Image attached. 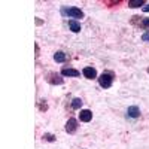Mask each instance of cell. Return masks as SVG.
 <instances>
[{
    "mask_svg": "<svg viewBox=\"0 0 149 149\" xmlns=\"http://www.w3.org/2000/svg\"><path fill=\"white\" fill-rule=\"evenodd\" d=\"M97 79H98V85L102 88H110L112 84H113V74L110 72H103L100 74V78H97Z\"/></svg>",
    "mask_w": 149,
    "mask_h": 149,
    "instance_id": "6da1fadb",
    "label": "cell"
},
{
    "mask_svg": "<svg viewBox=\"0 0 149 149\" xmlns=\"http://www.w3.org/2000/svg\"><path fill=\"white\" fill-rule=\"evenodd\" d=\"M61 14L69 17V18H74V19H78V18H84V12L79 9V8H63L61 9Z\"/></svg>",
    "mask_w": 149,
    "mask_h": 149,
    "instance_id": "7a4b0ae2",
    "label": "cell"
},
{
    "mask_svg": "<svg viewBox=\"0 0 149 149\" xmlns=\"http://www.w3.org/2000/svg\"><path fill=\"white\" fill-rule=\"evenodd\" d=\"M133 24L139 26L145 30H149V18H143V17H133Z\"/></svg>",
    "mask_w": 149,
    "mask_h": 149,
    "instance_id": "3957f363",
    "label": "cell"
},
{
    "mask_svg": "<svg viewBox=\"0 0 149 149\" xmlns=\"http://www.w3.org/2000/svg\"><path fill=\"white\" fill-rule=\"evenodd\" d=\"M46 81L51 84V85H61V84L64 82L63 78H61L60 74H57V73H49L48 78H46Z\"/></svg>",
    "mask_w": 149,
    "mask_h": 149,
    "instance_id": "277c9868",
    "label": "cell"
},
{
    "mask_svg": "<svg viewBox=\"0 0 149 149\" xmlns=\"http://www.w3.org/2000/svg\"><path fill=\"white\" fill-rule=\"evenodd\" d=\"M76 130H78V121L74 119V118H70V119L66 122V131H67L69 134H73Z\"/></svg>",
    "mask_w": 149,
    "mask_h": 149,
    "instance_id": "5b68a950",
    "label": "cell"
},
{
    "mask_svg": "<svg viewBox=\"0 0 149 149\" xmlns=\"http://www.w3.org/2000/svg\"><path fill=\"white\" fill-rule=\"evenodd\" d=\"M140 116V109L137 106H130L127 109V118H131V119H137Z\"/></svg>",
    "mask_w": 149,
    "mask_h": 149,
    "instance_id": "8992f818",
    "label": "cell"
},
{
    "mask_svg": "<svg viewBox=\"0 0 149 149\" xmlns=\"http://www.w3.org/2000/svg\"><path fill=\"white\" fill-rule=\"evenodd\" d=\"M82 74H84L86 79H95L97 78V70L94 67H84Z\"/></svg>",
    "mask_w": 149,
    "mask_h": 149,
    "instance_id": "52a82bcc",
    "label": "cell"
},
{
    "mask_svg": "<svg viewBox=\"0 0 149 149\" xmlns=\"http://www.w3.org/2000/svg\"><path fill=\"white\" fill-rule=\"evenodd\" d=\"M79 119H81L82 122H90V121L93 119V112H91L90 109H84V110H81Z\"/></svg>",
    "mask_w": 149,
    "mask_h": 149,
    "instance_id": "ba28073f",
    "label": "cell"
},
{
    "mask_svg": "<svg viewBox=\"0 0 149 149\" xmlns=\"http://www.w3.org/2000/svg\"><path fill=\"white\" fill-rule=\"evenodd\" d=\"M61 74H63V76H72V78H78L79 74H81V72H79V70H76V69L64 67L63 70H61Z\"/></svg>",
    "mask_w": 149,
    "mask_h": 149,
    "instance_id": "9c48e42d",
    "label": "cell"
},
{
    "mask_svg": "<svg viewBox=\"0 0 149 149\" xmlns=\"http://www.w3.org/2000/svg\"><path fill=\"white\" fill-rule=\"evenodd\" d=\"M69 27H70V30H72L73 33H79V31H81V24H79L76 19H70V21H69Z\"/></svg>",
    "mask_w": 149,
    "mask_h": 149,
    "instance_id": "30bf717a",
    "label": "cell"
},
{
    "mask_svg": "<svg viewBox=\"0 0 149 149\" xmlns=\"http://www.w3.org/2000/svg\"><path fill=\"white\" fill-rule=\"evenodd\" d=\"M54 60L57 63H63V61H66V54L63 51H58V52L54 54Z\"/></svg>",
    "mask_w": 149,
    "mask_h": 149,
    "instance_id": "8fae6325",
    "label": "cell"
},
{
    "mask_svg": "<svg viewBox=\"0 0 149 149\" xmlns=\"http://www.w3.org/2000/svg\"><path fill=\"white\" fill-rule=\"evenodd\" d=\"M143 5H145L143 0H130V2H128V6L130 8H140Z\"/></svg>",
    "mask_w": 149,
    "mask_h": 149,
    "instance_id": "7c38bea8",
    "label": "cell"
},
{
    "mask_svg": "<svg viewBox=\"0 0 149 149\" xmlns=\"http://www.w3.org/2000/svg\"><path fill=\"white\" fill-rule=\"evenodd\" d=\"M82 107V100H81V98H73V100H72V109H81Z\"/></svg>",
    "mask_w": 149,
    "mask_h": 149,
    "instance_id": "4fadbf2b",
    "label": "cell"
},
{
    "mask_svg": "<svg viewBox=\"0 0 149 149\" xmlns=\"http://www.w3.org/2000/svg\"><path fill=\"white\" fill-rule=\"evenodd\" d=\"M43 139L48 140V142H54V140H55V136H52V134H45Z\"/></svg>",
    "mask_w": 149,
    "mask_h": 149,
    "instance_id": "5bb4252c",
    "label": "cell"
},
{
    "mask_svg": "<svg viewBox=\"0 0 149 149\" xmlns=\"http://www.w3.org/2000/svg\"><path fill=\"white\" fill-rule=\"evenodd\" d=\"M142 40H143V42H149V30L142 34Z\"/></svg>",
    "mask_w": 149,
    "mask_h": 149,
    "instance_id": "9a60e30c",
    "label": "cell"
},
{
    "mask_svg": "<svg viewBox=\"0 0 149 149\" xmlns=\"http://www.w3.org/2000/svg\"><path fill=\"white\" fill-rule=\"evenodd\" d=\"M40 109H42V110H46V109H48L46 103H42V104H40Z\"/></svg>",
    "mask_w": 149,
    "mask_h": 149,
    "instance_id": "2e32d148",
    "label": "cell"
},
{
    "mask_svg": "<svg viewBox=\"0 0 149 149\" xmlns=\"http://www.w3.org/2000/svg\"><path fill=\"white\" fill-rule=\"evenodd\" d=\"M142 9H143V12H149V5H146V6H143Z\"/></svg>",
    "mask_w": 149,
    "mask_h": 149,
    "instance_id": "e0dca14e",
    "label": "cell"
},
{
    "mask_svg": "<svg viewBox=\"0 0 149 149\" xmlns=\"http://www.w3.org/2000/svg\"><path fill=\"white\" fill-rule=\"evenodd\" d=\"M146 72H148V73H149V67H148V69H146Z\"/></svg>",
    "mask_w": 149,
    "mask_h": 149,
    "instance_id": "ac0fdd59",
    "label": "cell"
}]
</instances>
